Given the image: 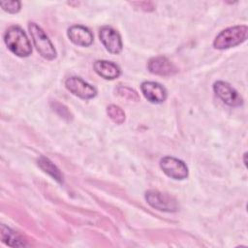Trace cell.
Segmentation results:
<instances>
[{"instance_id": "cell-10", "label": "cell", "mask_w": 248, "mask_h": 248, "mask_svg": "<svg viewBox=\"0 0 248 248\" xmlns=\"http://www.w3.org/2000/svg\"><path fill=\"white\" fill-rule=\"evenodd\" d=\"M140 90L145 99L150 103L160 104L167 99L166 88L158 82L144 81L140 85Z\"/></svg>"}, {"instance_id": "cell-16", "label": "cell", "mask_w": 248, "mask_h": 248, "mask_svg": "<svg viewBox=\"0 0 248 248\" xmlns=\"http://www.w3.org/2000/svg\"><path fill=\"white\" fill-rule=\"evenodd\" d=\"M116 92L117 94L125 99V100H128V101H135V102H138L140 100V96L139 94L132 88H129L127 86H119L117 89H116Z\"/></svg>"}, {"instance_id": "cell-4", "label": "cell", "mask_w": 248, "mask_h": 248, "mask_svg": "<svg viewBox=\"0 0 248 248\" xmlns=\"http://www.w3.org/2000/svg\"><path fill=\"white\" fill-rule=\"evenodd\" d=\"M147 203L155 209L165 212H174L178 209L177 201L167 193L157 190H149L145 193Z\"/></svg>"}, {"instance_id": "cell-6", "label": "cell", "mask_w": 248, "mask_h": 248, "mask_svg": "<svg viewBox=\"0 0 248 248\" xmlns=\"http://www.w3.org/2000/svg\"><path fill=\"white\" fill-rule=\"evenodd\" d=\"M65 86L72 94L84 100L92 99L97 95L96 88L78 77L68 78L65 81Z\"/></svg>"}, {"instance_id": "cell-3", "label": "cell", "mask_w": 248, "mask_h": 248, "mask_svg": "<svg viewBox=\"0 0 248 248\" xmlns=\"http://www.w3.org/2000/svg\"><path fill=\"white\" fill-rule=\"evenodd\" d=\"M28 30L41 56L47 60H53L56 57V50L45 31L34 22L28 24Z\"/></svg>"}, {"instance_id": "cell-1", "label": "cell", "mask_w": 248, "mask_h": 248, "mask_svg": "<svg viewBox=\"0 0 248 248\" xmlns=\"http://www.w3.org/2000/svg\"><path fill=\"white\" fill-rule=\"evenodd\" d=\"M7 47L16 56L27 57L32 52V46L23 29L17 25L10 26L4 34Z\"/></svg>"}, {"instance_id": "cell-9", "label": "cell", "mask_w": 248, "mask_h": 248, "mask_svg": "<svg viewBox=\"0 0 248 248\" xmlns=\"http://www.w3.org/2000/svg\"><path fill=\"white\" fill-rule=\"evenodd\" d=\"M147 68L150 73L157 76H163V77L172 76L176 74L178 71L177 68L174 66V64L171 63L165 56L152 57L147 63Z\"/></svg>"}, {"instance_id": "cell-7", "label": "cell", "mask_w": 248, "mask_h": 248, "mask_svg": "<svg viewBox=\"0 0 248 248\" xmlns=\"http://www.w3.org/2000/svg\"><path fill=\"white\" fill-rule=\"evenodd\" d=\"M215 94L228 106L238 107L243 104L242 97L228 82L219 80L213 84Z\"/></svg>"}, {"instance_id": "cell-14", "label": "cell", "mask_w": 248, "mask_h": 248, "mask_svg": "<svg viewBox=\"0 0 248 248\" xmlns=\"http://www.w3.org/2000/svg\"><path fill=\"white\" fill-rule=\"evenodd\" d=\"M38 166L58 183H63V174L60 170L46 157L41 156L38 159Z\"/></svg>"}, {"instance_id": "cell-17", "label": "cell", "mask_w": 248, "mask_h": 248, "mask_svg": "<svg viewBox=\"0 0 248 248\" xmlns=\"http://www.w3.org/2000/svg\"><path fill=\"white\" fill-rule=\"evenodd\" d=\"M2 9L10 14H16L20 10L19 1H3L0 3Z\"/></svg>"}, {"instance_id": "cell-11", "label": "cell", "mask_w": 248, "mask_h": 248, "mask_svg": "<svg viewBox=\"0 0 248 248\" xmlns=\"http://www.w3.org/2000/svg\"><path fill=\"white\" fill-rule=\"evenodd\" d=\"M68 38L72 43L79 46H89L93 43V34L82 25H73L67 31Z\"/></svg>"}, {"instance_id": "cell-12", "label": "cell", "mask_w": 248, "mask_h": 248, "mask_svg": "<svg viewBox=\"0 0 248 248\" xmlns=\"http://www.w3.org/2000/svg\"><path fill=\"white\" fill-rule=\"evenodd\" d=\"M94 71L105 79H114L117 78L120 74V68L111 61L107 60H97L93 65Z\"/></svg>"}, {"instance_id": "cell-8", "label": "cell", "mask_w": 248, "mask_h": 248, "mask_svg": "<svg viewBox=\"0 0 248 248\" xmlns=\"http://www.w3.org/2000/svg\"><path fill=\"white\" fill-rule=\"evenodd\" d=\"M99 38L106 49L112 53L118 54L122 50V41L119 33L110 26H103L99 31Z\"/></svg>"}, {"instance_id": "cell-13", "label": "cell", "mask_w": 248, "mask_h": 248, "mask_svg": "<svg viewBox=\"0 0 248 248\" xmlns=\"http://www.w3.org/2000/svg\"><path fill=\"white\" fill-rule=\"evenodd\" d=\"M1 239L6 245L11 247H24L27 245V241L23 236L5 225H1Z\"/></svg>"}, {"instance_id": "cell-15", "label": "cell", "mask_w": 248, "mask_h": 248, "mask_svg": "<svg viewBox=\"0 0 248 248\" xmlns=\"http://www.w3.org/2000/svg\"><path fill=\"white\" fill-rule=\"evenodd\" d=\"M107 113H108V117L116 124H122L125 121L124 110L116 105L108 106L107 108Z\"/></svg>"}, {"instance_id": "cell-2", "label": "cell", "mask_w": 248, "mask_h": 248, "mask_svg": "<svg viewBox=\"0 0 248 248\" xmlns=\"http://www.w3.org/2000/svg\"><path fill=\"white\" fill-rule=\"evenodd\" d=\"M248 27L246 25H235L222 30L215 38L213 46L217 49H227L236 46L247 39Z\"/></svg>"}, {"instance_id": "cell-5", "label": "cell", "mask_w": 248, "mask_h": 248, "mask_svg": "<svg viewBox=\"0 0 248 248\" xmlns=\"http://www.w3.org/2000/svg\"><path fill=\"white\" fill-rule=\"evenodd\" d=\"M160 168L170 178L176 180L185 179L188 176V168L186 164L174 157L166 156L160 160Z\"/></svg>"}]
</instances>
